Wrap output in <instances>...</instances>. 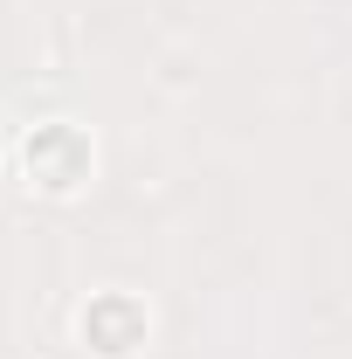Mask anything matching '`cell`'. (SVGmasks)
Returning <instances> with one entry per match:
<instances>
[{
    "instance_id": "obj_2",
    "label": "cell",
    "mask_w": 352,
    "mask_h": 359,
    "mask_svg": "<svg viewBox=\"0 0 352 359\" xmlns=\"http://www.w3.org/2000/svg\"><path fill=\"white\" fill-rule=\"evenodd\" d=\"M145 304L138 297H125V290H111V297H97V304H83V318H76V332H83L90 353L104 359H125L132 346H145Z\"/></svg>"
},
{
    "instance_id": "obj_1",
    "label": "cell",
    "mask_w": 352,
    "mask_h": 359,
    "mask_svg": "<svg viewBox=\"0 0 352 359\" xmlns=\"http://www.w3.org/2000/svg\"><path fill=\"white\" fill-rule=\"evenodd\" d=\"M90 166H97V152H90V132L83 125H42V132H28V145H21V173H28V187H42V194H76L90 180Z\"/></svg>"
}]
</instances>
